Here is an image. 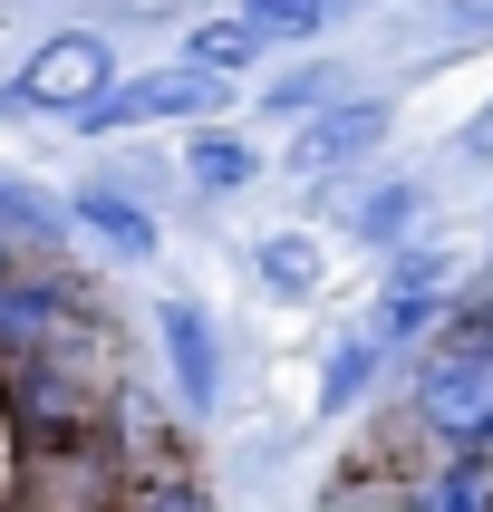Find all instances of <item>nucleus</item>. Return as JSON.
Here are the masks:
<instances>
[{
  "mask_svg": "<svg viewBox=\"0 0 493 512\" xmlns=\"http://www.w3.org/2000/svg\"><path fill=\"white\" fill-rule=\"evenodd\" d=\"M223 107V78L194 68V58H174V68H145V78H107L87 97L68 126L78 136H116V126H155V116H213Z\"/></svg>",
  "mask_w": 493,
  "mask_h": 512,
  "instance_id": "obj_1",
  "label": "nucleus"
},
{
  "mask_svg": "<svg viewBox=\"0 0 493 512\" xmlns=\"http://www.w3.org/2000/svg\"><path fill=\"white\" fill-rule=\"evenodd\" d=\"M107 78H116V49H107V39H97V29H58V39L29 49L20 78L0 87V116H29V107H39V116H78Z\"/></svg>",
  "mask_w": 493,
  "mask_h": 512,
  "instance_id": "obj_2",
  "label": "nucleus"
},
{
  "mask_svg": "<svg viewBox=\"0 0 493 512\" xmlns=\"http://www.w3.org/2000/svg\"><path fill=\"white\" fill-rule=\"evenodd\" d=\"M416 406H426V426H435V435L493 445V348H484V339H455V348L426 368Z\"/></svg>",
  "mask_w": 493,
  "mask_h": 512,
  "instance_id": "obj_3",
  "label": "nucleus"
},
{
  "mask_svg": "<svg viewBox=\"0 0 493 512\" xmlns=\"http://www.w3.org/2000/svg\"><path fill=\"white\" fill-rule=\"evenodd\" d=\"M377 136H387V107H377V97H358V107L310 116V126H300V145H290V165H300V174H339V165H358Z\"/></svg>",
  "mask_w": 493,
  "mask_h": 512,
  "instance_id": "obj_4",
  "label": "nucleus"
},
{
  "mask_svg": "<svg viewBox=\"0 0 493 512\" xmlns=\"http://www.w3.org/2000/svg\"><path fill=\"white\" fill-rule=\"evenodd\" d=\"M68 213H78V223L97 232L116 261H145V252H155V223H145V203H126L116 184H78V194H68Z\"/></svg>",
  "mask_w": 493,
  "mask_h": 512,
  "instance_id": "obj_5",
  "label": "nucleus"
},
{
  "mask_svg": "<svg viewBox=\"0 0 493 512\" xmlns=\"http://www.w3.org/2000/svg\"><path fill=\"white\" fill-rule=\"evenodd\" d=\"M165 358H174V387L194 406H213V319L194 300H165Z\"/></svg>",
  "mask_w": 493,
  "mask_h": 512,
  "instance_id": "obj_6",
  "label": "nucleus"
},
{
  "mask_svg": "<svg viewBox=\"0 0 493 512\" xmlns=\"http://www.w3.org/2000/svg\"><path fill=\"white\" fill-rule=\"evenodd\" d=\"M261 49H271V39H261V29L242 20V10H232V20H203L194 39H184V58H194V68H213V78H232V68H252Z\"/></svg>",
  "mask_w": 493,
  "mask_h": 512,
  "instance_id": "obj_7",
  "label": "nucleus"
},
{
  "mask_svg": "<svg viewBox=\"0 0 493 512\" xmlns=\"http://www.w3.org/2000/svg\"><path fill=\"white\" fill-rule=\"evenodd\" d=\"M358 0H242V20L261 29V39H319L329 20H348Z\"/></svg>",
  "mask_w": 493,
  "mask_h": 512,
  "instance_id": "obj_8",
  "label": "nucleus"
},
{
  "mask_svg": "<svg viewBox=\"0 0 493 512\" xmlns=\"http://www.w3.org/2000/svg\"><path fill=\"white\" fill-rule=\"evenodd\" d=\"M252 165H261V155H252L242 136H223V126H203L194 155H184V174H194L203 194H232V184H252Z\"/></svg>",
  "mask_w": 493,
  "mask_h": 512,
  "instance_id": "obj_9",
  "label": "nucleus"
},
{
  "mask_svg": "<svg viewBox=\"0 0 493 512\" xmlns=\"http://www.w3.org/2000/svg\"><path fill=\"white\" fill-rule=\"evenodd\" d=\"M261 271H271V290H290V300H300V290L319 281V252H310V242H290V232H281V242H261Z\"/></svg>",
  "mask_w": 493,
  "mask_h": 512,
  "instance_id": "obj_10",
  "label": "nucleus"
},
{
  "mask_svg": "<svg viewBox=\"0 0 493 512\" xmlns=\"http://www.w3.org/2000/svg\"><path fill=\"white\" fill-rule=\"evenodd\" d=\"M0 232H58V203L39 194V184H10V174H0Z\"/></svg>",
  "mask_w": 493,
  "mask_h": 512,
  "instance_id": "obj_11",
  "label": "nucleus"
},
{
  "mask_svg": "<svg viewBox=\"0 0 493 512\" xmlns=\"http://www.w3.org/2000/svg\"><path fill=\"white\" fill-rule=\"evenodd\" d=\"M368 368H377V329H368V339H348L339 358H329V387H319V406H348L358 387H368Z\"/></svg>",
  "mask_w": 493,
  "mask_h": 512,
  "instance_id": "obj_12",
  "label": "nucleus"
},
{
  "mask_svg": "<svg viewBox=\"0 0 493 512\" xmlns=\"http://www.w3.org/2000/svg\"><path fill=\"white\" fill-rule=\"evenodd\" d=\"M406 213H416V184H387V194H368V203H358V232H368V242H397V232H406Z\"/></svg>",
  "mask_w": 493,
  "mask_h": 512,
  "instance_id": "obj_13",
  "label": "nucleus"
},
{
  "mask_svg": "<svg viewBox=\"0 0 493 512\" xmlns=\"http://www.w3.org/2000/svg\"><path fill=\"white\" fill-rule=\"evenodd\" d=\"M329 87H339L329 68H300V78H281V87H271V116H300V107H319Z\"/></svg>",
  "mask_w": 493,
  "mask_h": 512,
  "instance_id": "obj_14",
  "label": "nucleus"
},
{
  "mask_svg": "<svg viewBox=\"0 0 493 512\" xmlns=\"http://www.w3.org/2000/svg\"><path fill=\"white\" fill-rule=\"evenodd\" d=\"M426 512H484V474H474V464H455V474L426 493Z\"/></svg>",
  "mask_w": 493,
  "mask_h": 512,
  "instance_id": "obj_15",
  "label": "nucleus"
},
{
  "mask_svg": "<svg viewBox=\"0 0 493 512\" xmlns=\"http://www.w3.org/2000/svg\"><path fill=\"white\" fill-rule=\"evenodd\" d=\"M464 155H474V165H493V107L474 116V126H464Z\"/></svg>",
  "mask_w": 493,
  "mask_h": 512,
  "instance_id": "obj_16",
  "label": "nucleus"
},
{
  "mask_svg": "<svg viewBox=\"0 0 493 512\" xmlns=\"http://www.w3.org/2000/svg\"><path fill=\"white\" fill-rule=\"evenodd\" d=\"M155 512H203V493H165V503H155Z\"/></svg>",
  "mask_w": 493,
  "mask_h": 512,
  "instance_id": "obj_17",
  "label": "nucleus"
}]
</instances>
